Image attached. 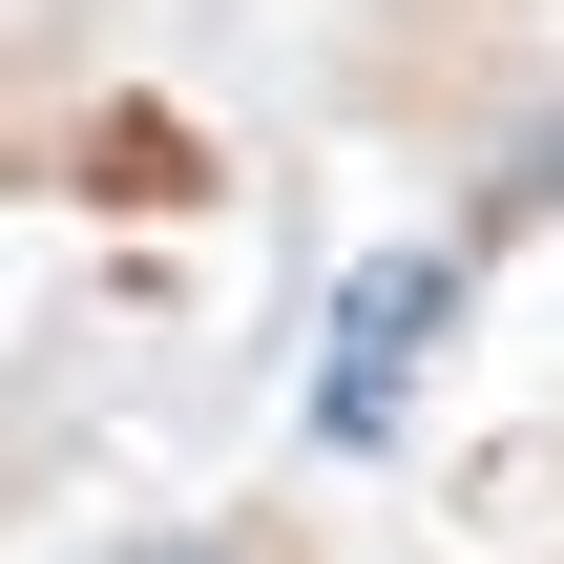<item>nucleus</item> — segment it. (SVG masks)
<instances>
[{
	"label": "nucleus",
	"instance_id": "nucleus-1",
	"mask_svg": "<svg viewBox=\"0 0 564 564\" xmlns=\"http://www.w3.org/2000/svg\"><path fill=\"white\" fill-rule=\"evenodd\" d=\"M440 293H460L440 251H377V272L335 293V356H314V440H377V419H398V356L440 335Z\"/></svg>",
	"mask_w": 564,
	"mask_h": 564
},
{
	"label": "nucleus",
	"instance_id": "nucleus-2",
	"mask_svg": "<svg viewBox=\"0 0 564 564\" xmlns=\"http://www.w3.org/2000/svg\"><path fill=\"white\" fill-rule=\"evenodd\" d=\"M126 564H209V544H126Z\"/></svg>",
	"mask_w": 564,
	"mask_h": 564
},
{
	"label": "nucleus",
	"instance_id": "nucleus-3",
	"mask_svg": "<svg viewBox=\"0 0 564 564\" xmlns=\"http://www.w3.org/2000/svg\"><path fill=\"white\" fill-rule=\"evenodd\" d=\"M544 188H564V147H544Z\"/></svg>",
	"mask_w": 564,
	"mask_h": 564
}]
</instances>
